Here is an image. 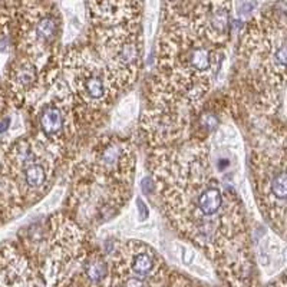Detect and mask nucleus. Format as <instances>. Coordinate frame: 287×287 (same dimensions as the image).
<instances>
[{"label": "nucleus", "instance_id": "nucleus-1", "mask_svg": "<svg viewBox=\"0 0 287 287\" xmlns=\"http://www.w3.org/2000/svg\"><path fill=\"white\" fill-rule=\"evenodd\" d=\"M148 165L161 208L174 228L214 260L234 283L250 273L241 198L213 164L205 138L152 148Z\"/></svg>", "mask_w": 287, "mask_h": 287}, {"label": "nucleus", "instance_id": "nucleus-2", "mask_svg": "<svg viewBox=\"0 0 287 287\" xmlns=\"http://www.w3.org/2000/svg\"><path fill=\"white\" fill-rule=\"evenodd\" d=\"M223 52L190 24L187 15L164 19L145 109L195 118L215 81Z\"/></svg>", "mask_w": 287, "mask_h": 287}, {"label": "nucleus", "instance_id": "nucleus-3", "mask_svg": "<svg viewBox=\"0 0 287 287\" xmlns=\"http://www.w3.org/2000/svg\"><path fill=\"white\" fill-rule=\"evenodd\" d=\"M285 0L247 23L240 38L239 63L254 108L267 118L283 114L286 86Z\"/></svg>", "mask_w": 287, "mask_h": 287}, {"label": "nucleus", "instance_id": "nucleus-4", "mask_svg": "<svg viewBox=\"0 0 287 287\" xmlns=\"http://www.w3.org/2000/svg\"><path fill=\"white\" fill-rule=\"evenodd\" d=\"M61 73L68 85L79 126H94L121 94L106 65L88 43L71 45L61 56Z\"/></svg>", "mask_w": 287, "mask_h": 287}, {"label": "nucleus", "instance_id": "nucleus-5", "mask_svg": "<svg viewBox=\"0 0 287 287\" xmlns=\"http://www.w3.org/2000/svg\"><path fill=\"white\" fill-rule=\"evenodd\" d=\"M251 181L257 204L273 228L285 237L286 230V129L273 125L251 149Z\"/></svg>", "mask_w": 287, "mask_h": 287}, {"label": "nucleus", "instance_id": "nucleus-6", "mask_svg": "<svg viewBox=\"0 0 287 287\" xmlns=\"http://www.w3.org/2000/svg\"><path fill=\"white\" fill-rule=\"evenodd\" d=\"M24 240L36 260L43 262L55 276L81 263L88 254L85 230L65 213L52 214L43 224H33Z\"/></svg>", "mask_w": 287, "mask_h": 287}, {"label": "nucleus", "instance_id": "nucleus-7", "mask_svg": "<svg viewBox=\"0 0 287 287\" xmlns=\"http://www.w3.org/2000/svg\"><path fill=\"white\" fill-rule=\"evenodd\" d=\"M135 149L128 138L115 134L96 137L72 167L73 174L117 192L131 195L135 174Z\"/></svg>", "mask_w": 287, "mask_h": 287}, {"label": "nucleus", "instance_id": "nucleus-8", "mask_svg": "<svg viewBox=\"0 0 287 287\" xmlns=\"http://www.w3.org/2000/svg\"><path fill=\"white\" fill-rule=\"evenodd\" d=\"M88 43L109 69L120 92L135 83L143 65L140 24L92 27Z\"/></svg>", "mask_w": 287, "mask_h": 287}, {"label": "nucleus", "instance_id": "nucleus-9", "mask_svg": "<svg viewBox=\"0 0 287 287\" xmlns=\"http://www.w3.org/2000/svg\"><path fill=\"white\" fill-rule=\"evenodd\" d=\"M61 29V16L53 3L21 6L18 21L19 55L45 72L61 58L58 56Z\"/></svg>", "mask_w": 287, "mask_h": 287}, {"label": "nucleus", "instance_id": "nucleus-10", "mask_svg": "<svg viewBox=\"0 0 287 287\" xmlns=\"http://www.w3.org/2000/svg\"><path fill=\"white\" fill-rule=\"evenodd\" d=\"M187 16L203 38L218 48H226L231 38L230 0H198Z\"/></svg>", "mask_w": 287, "mask_h": 287}, {"label": "nucleus", "instance_id": "nucleus-11", "mask_svg": "<svg viewBox=\"0 0 287 287\" xmlns=\"http://www.w3.org/2000/svg\"><path fill=\"white\" fill-rule=\"evenodd\" d=\"M92 27L140 24L143 0H88Z\"/></svg>", "mask_w": 287, "mask_h": 287}, {"label": "nucleus", "instance_id": "nucleus-12", "mask_svg": "<svg viewBox=\"0 0 287 287\" xmlns=\"http://www.w3.org/2000/svg\"><path fill=\"white\" fill-rule=\"evenodd\" d=\"M42 73L35 63L26 59L24 56H18L13 63L10 65V73H9V83L10 91L16 102L22 105L26 96L38 86L41 81Z\"/></svg>", "mask_w": 287, "mask_h": 287}, {"label": "nucleus", "instance_id": "nucleus-13", "mask_svg": "<svg viewBox=\"0 0 287 287\" xmlns=\"http://www.w3.org/2000/svg\"><path fill=\"white\" fill-rule=\"evenodd\" d=\"M137 207H138V211H140V214H141V220L146 218V215H148V208L145 207V204H144V201L141 198L137 200Z\"/></svg>", "mask_w": 287, "mask_h": 287}, {"label": "nucleus", "instance_id": "nucleus-14", "mask_svg": "<svg viewBox=\"0 0 287 287\" xmlns=\"http://www.w3.org/2000/svg\"><path fill=\"white\" fill-rule=\"evenodd\" d=\"M21 6H26V4H48L52 3V0H19Z\"/></svg>", "mask_w": 287, "mask_h": 287}, {"label": "nucleus", "instance_id": "nucleus-15", "mask_svg": "<svg viewBox=\"0 0 287 287\" xmlns=\"http://www.w3.org/2000/svg\"><path fill=\"white\" fill-rule=\"evenodd\" d=\"M9 125H10V118H4V120H1V121H0V134L6 132V131H7V128H9Z\"/></svg>", "mask_w": 287, "mask_h": 287}, {"label": "nucleus", "instance_id": "nucleus-16", "mask_svg": "<svg viewBox=\"0 0 287 287\" xmlns=\"http://www.w3.org/2000/svg\"><path fill=\"white\" fill-rule=\"evenodd\" d=\"M3 105H4V95H3V89H1V86H0V115H1Z\"/></svg>", "mask_w": 287, "mask_h": 287}]
</instances>
